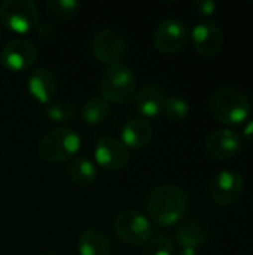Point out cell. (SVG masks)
Masks as SVG:
<instances>
[{
    "label": "cell",
    "mask_w": 253,
    "mask_h": 255,
    "mask_svg": "<svg viewBox=\"0 0 253 255\" xmlns=\"http://www.w3.org/2000/svg\"><path fill=\"white\" fill-rule=\"evenodd\" d=\"M189 197L186 191L174 184L155 187L146 197V209L154 223L171 227L186 215Z\"/></svg>",
    "instance_id": "cell-1"
},
{
    "label": "cell",
    "mask_w": 253,
    "mask_h": 255,
    "mask_svg": "<svg viewBox=\"0 0 253 255\" xmlns=\"http://www.w3.org/2000/svg\"><path fill=\"white\" fill-rule=\"evenodd\" d=\"M210 114L225 126L243 124L251 115L248 96L236 87H221L209 99Z\"/></svg>",
    "instance_id": "cell-2"
},
{
    "label": "cell",
    "mask_w": 253,
    "mask_h": 255,
    "mask_svg": "<svg viewBox=\"0 0 253 255\" xmlns=\"http://www.w3.org/2000/svg\"><path fill=\"white\" fill-rule=\"evenodd\" d=\"M81 149V136L69 127H55L46 131L37 143V154L43 161L63 163Z\"/></svg>",
    "instance_id": "cell-3"
},
{
    "label": "cell",
    "mask_w": 253,
    "mask_h": 255,
    "mask_svg": "<svg viewBox=\"0 0 253 255\" xmlns=\"http://www.w3.org/2000/svg\"><path fill=\"white\" fill-rule=\"evenodd\" d=\"M100 90L103 99L112 103H127L136 96V76L131 67L124 63L109 64L101 78Z\"/></svg>",
    "instance_id": "cell-4"
},
{
    "label": "cell",
    "mask_w": 253,
    "mask_h": 255,
    "mask_svg": "<svg viewBox=\"0 0 253 255\" xmlns=\"http://www.w3.org/2000/svg\"><path fill=\"white\" fill-rule=\"evenodd\" d=\"M0 19L16 34L30 33L39 24L37 4L33 0H4L0 4Z\"/></svg>",
    "instance_id": "cell-5"
},
{
    "label": "cell",
    "mask_w": 253,
    "mask_h": 255,
    "mask_svg": "<svg viewBox=\"0 0 253 255\" xmlns=\"http://www.w3.org/2000/svg\"><path fill=\"white\" fill-rule=\"evenodd\" d=\"M116 236L127 245L142 247L152 239V224L134 209L121 211L115 218Z\"/></svg>",
    "instance_id": "cell-6"
},
{
    "label": "cell",
    "mask_w": 253,
    "mask_h": 255,
    "mask_svg": "<svg viewBox=\"0 0 253 255\" xmlns=\"http://www.w3.org/2000/svg\"><path fill=\"white\" fill-rule=\"evenodd\" d=\"M245 178L239 170L227 169L218 172L207 185L209 197L218 206H233L243 196Z\"/></svg>",
    "instance_id": "cell-7"
},
{
    "label": "cell",
    "mask_w": 253,
    "mask_h": 255,
    "mask_svg": "<svg viewBox=\"0 0 253 255\" xmlns=\"http://www.w3.org/2000/svg\"><path fill=\"white\" fill-rule=\"evenodd\" d=\"M188 37L189 30L183 21L177 18H166L155 28L154 45L161 54L173 55L185 48Z\"/></svg>",
    "instance_id": "cell-8"
},
{
    "label": "cell",
    "mask_w": 253,
    "mask_h": 255,
    "mask_svg": "<svg viewBox=\"0 0 253 255\" xmlns=\"http://www.w3.org/2000/svg\"><path fill=\"white\" fill-rule=\"evenodd\" d=\"M37 55V48L31 40L25 37H15L3 46L0 52V63L10 72H22L36 63Z\"/></svg>",
    "instance_id": "cell-9"
},
{
    "label": "cell",
    "mask_w": 253,
    "mask_h": 255,
    "mask_svg": "<svg viewBox=\"0 0 253 255\" xmlns=\"http://www.w3.org/2000/svg\"><path fill=\"white\" fill-rule=\"evenodd\" d=\"M243 146L242 136L231 128H218L212 131L204 143L206 154L216 161L234 158Z\"/></svg>",
    "instance_id": "cell-10"
},
{
    "label": "cell",
    "mask_w": 253,
    "mask_h": 255,
    "mask_svg": "<svg viewBox=\"0 0 253 255\" xmlns=\"http://www.w3.org/2000/svg\"><path fill=\"white\" fill-rule=\"evenodd\" d=\"M92 52L101 63H119L127 52V40L119 30H100L92 39Z\"/></svg>",
    "instance_id": "cell-11"
},
{
    "label": "cell",
    "mask_w": 253,
    "mask_h": 255,
    "mask_svg": "<svg viewBox=\"0 0 253 255\" xmlns=\"http://www.w3.org/2000/svg\"><path fill=\"white\" fill-rule=\"evenodd\" d=\"M94 157L100 167L110 172H118L127 167L130 161L128 148L113 137H101L94 148Z\"/></svg>",
    "instance_id": "cell-12"
},
{
    "label": "cell",
    "mask_w": 253,
    "mask_h": 255,
    "mask_svg": "<svg viewBox=\"0 0 253 255\" xmlns=\"http://www.w3.org/2000/svg\"><path fill=\"white\" fill-rule=\"evenodd\" d=\"M191 39L195 51L204 57H215L221 52L224 45V34L221 27L210 19L197 22L191 31Z\"/></svg>",
    "instance_id": "cell-13"
},
{
    "label": "cell",
    "mask_w": 253,
    "mask_h": 255,
    "mask_svg": "<svg viewBox=\"0 0 253 255\" xmlns=\"http://www.w3.org/2000/svg\"><path fill=\"white\" fill-rule=\"evenodd\" d=\"M30 94L40 103H51L58 91V76L46 66L36 67L27 81Z\"/></svg>",
    "instance_id": "cell-14"
},
{
    "label": "cell",
    "mask_w": 253,
    "mask_h": 255,
    "mask_svg": "<svg viewBox=\"0 0 253 255\" xmlns=\"http://www.w3.org/2000/svg\"><path fill=\"white\" fill-rule=\"evenodd\" d=\"M167 100L166 91L154 84L142 87L134 96V106L143 115V118H155L164 111Z\"/></svg>",
    "instance_id": "cell-15"
},
{
    "label": "cell",
    "mask_w": 253,
    "mask_h": 255,
    "mask_svg": "<svg viewBox=\"0 0 253 255\" xmlns=\"http://www.w3.org/2000/svg\"><path fill=\"white\" fill-rule=\"evenodd\" d=\"M152 136H154V127L143 117L128 120L121 131L122 143L131 149H142L148 146L152 140Z\"/></svg>",
    "instance_id": "cell-16"
},
{
    "label": "cell",
    "mask_w": 253,
    "mask_h": 255,
    "mask_svg": "<svg viewBox=\"0 0 253 255\" xmlns=\"http://www.w3.org/2000/svg\"><path fill=\"white\" fill-rule=\"evenodd\" d=\"M210 238V229L203 221H186L176 229V239L182 248H194L204 245Z\"/></svg>",
    "instance_id": "cell-17"
},
{
    "label": "cell",
    "mask_w": 253,
    "mask_h": 255,
    "mask_svg": "<svg viewBox=\"0 0 253 255\" xmlns=\"http://www.w3.org/2000/svg\"><path fill=\"white\" fill-rule=\"evenodd\" d=\"M79 255H109L110 242L107 236L98 229L85 230L78 241Z\"/></svg>",
    "instance_id": "cell-18"
},
{
    "label": "cell",
    "mask_w": 253,
    "mask_h": 255,
    "mask_svg": "<svg viewBox=\"0 0 253 255\" xmlns=\"http://www.w3.org/2000/svg\"><path fill=\"white\" fill-rule=\"evenodd\" d=\"M70 179L81 188L91 187L97 179V167L88 157H76L69 167Z\"/></svg>",
    "instance_id": "cell-19"
},
{
    "label": "cell",
    "mask_w": 253,
    "mask_h": 255,
    "mask_svg": "<svg viewBox=\"0 0 253 255\" xmlns=\"http://www.w3.org/2000/svg\"><path fill=\"white\" fill-rule=\"evenodd\" d=\"M110 114L109 102L103 97H89L81 109V117L88 124H101Z\"/></svg>",
    "instance_id": "cell-20"
},
{
    "label": "cell",
    "mask_w": 253,
    "mask_h": 255,
    "mask_svg": "<svg viewBox=\"0 0 253 255\" xmlns=\"http://www.w3.org/2000/svg\"><path fill=\"white\" fill-rule=\"evenodd\" d=\"M78 0H46L45 10L48 16L57 22H64L72 19L79 10Z\"/></svg>",
    "instance_id": "cell-21"
},
{
    "label": "cell",
    "mask_w": 253,
    "mask_h": 255,
    "mask_svg": "<svg viewBox=\"0 0 253 255\" xmlns=\"http://www.w3.org/2000/svg\"><path fill=\"white\" fill-rule=\"evenodd\" d=\"M76 114V106L69 99H55L46 106V115L54 123H67L73 120Z\"/></svg>",
    "instance_id": "cell-22"
},
{
    "label": "cell",
    "mask_w": 253,
    "mask_h": 255,
    "mask_svg": "<svg viewBox=\"0 0 253 255\" xmlns=\"http://www.w3.org/2000/svg\"><path fill=\"white\" fill-rule=\"evenodd\" d=\"M163 112L171 121H183L189 115V102L180 96L167 97Z\"/></svg>",
    "instance_id": "cell-23"
},
{
    "label": "cell",
    "mask_w": 253,
    "mask_h": 255,
    "mask_svg": "<svg viewBox=\"0 0 253 255\" xmlns=\"http://www.w3.org/2000/svg\"><path fill=\"white\" fill-rule=\"evenodd\" d=\"M143 255H174V244L167 236L152 238L146 244Z\"/></svg>",
    "instance_id": "cell-24"
},
{
    "label": "cell",
    "mask_w": 253,
    "mask_h": 255,
    "mask_svg": "<svg viewBox=\"0 0 253 255\" xmlns=\"http://www.w3.org/2000/svg\"><path fill=\"white\" fill-rule=\"evenodd\" d=\"M192 7L195 9L197 13H200L203 16H210L216 12L218 4L213 0H195V1H192Z\"/></svg>",
    "instance_id": "cell-25"
},
{
    "label": "cell",
    "mask_w": 253,
    "mask_h": 255,
    "mask_svg": "<svg viewBox=\"0 0 253 255\" xmlns=\"http://www.w3.org/2000/svg\"><path fill=\"white\" fill-rule=\"evenodd\" d=\"M242 139H245L246 142L253 143V120L248 121L243 127V133H242Z\"/></svg>",
    "instance_id": "cell-26"
},
{
    "label": "cell",
    "mask_w": 253,
    "mask_h": 255,
    "mask_svg": "<svg viewBox=\"0 0 253 255\" xmlns=\"http://www.w3.org/2000/svg\"><path fill=\"white\" fill-rule=\"evenodd\" d=\"M177 255H198V253L194 248H182Z\"/></svg>",
    "instance_id": "cell-27"
},
{
    "label": "cell",
    "mask_w": 253,
    "mask_h": 255,
    "mask_svg": "<svg viewBox=\"0 0 253 255\" xmlns=\"http://www.w3.org/2000/svg\"><path fill=\"white\" fill-rule=\"evenodd\" d=\"M42 255H60V254H57V253H52V251H48V253H43Z\"/></svg>",
    "instance_id": "cell-28"
},
{
    "label": "cell",
    "mask_w": 253,
    "mask_h": 255,
    "mask_svg": "<svg viewBox=\"0 0 253 255\" xmlns=\"http://www.w3.org/2000/svg\"><path fill=\"white\" fill-rule=\"evenodd\" d=\"M1 36H3V30H1V25H0V40H1Z\"/></svg>",
    "instance_id": "cell-29"
}]
</instances>
